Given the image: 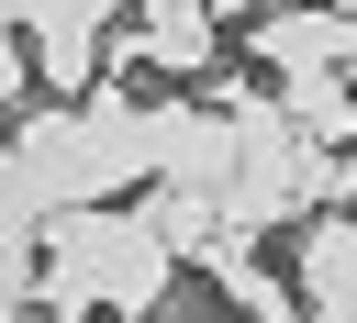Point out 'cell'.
<instances>
[{
    "label": "cell",
    "mask_w": 357,
    "mask_h": 323,
    "mask_svg": "<svg viewBox=\"0 0 357 323\" xmlns=\"http://www.w3.org/2000/svg\"><path fill=\"white\" fill-rule=\"evenodd\" d=\"M45 278H33V301L56 312V323H89V312H134V323H156L167 301H178V256H167V234L145 223V212H123V200H67V212H45Z\"/></svg>",
    "instance_id": "cell-1"
},
{
    "label": "cell",
    "mask_w": 357,
    "mask_h": 323,
    "mask_svg": "<svg viewBox=\"0 0 357 323\" xmlns=\"http://www.w3.org/2000/svg\"><path fill=\"white\" fill-rule=\"evenodd\" d=\"M11 167L45 189V212H67V200H123L156 156H145V100H134V78H89L78 100H45V111H22L11 123Z\"/></svg>",
    "instance_id": "cell-2"
},
{
    "label": "cell",
    "mask_w": 357,
    "mask_h": 323,
    "mask_svg": "<svg viewBox=\"0 0 357 323\" xmlns=\"http://www.w3.org/2000/svg\"><path fill=\"white\" fill-rule=\"evenodd\" d=\"M223 123H234V178H223V234H245V245H257L268 223H301V156H312V145L290 134V111H279L268 89H257V100H234Z\"/></svg>",
    "instance_id": "cell-3"
},
{
    "label": "cell",
    "mask_w": 357,
    "mask_h": 323,
    "mask_svg": "<svg viewBox=\"0 0 357 323\" xmlns=\"http://www.w3.org/2000/svg\"><path fill=\"white\" fill-rule=\"evenodd\" d=\"M245 56H257L268 78H301V67H346V78H357V11H335V0H290V11H268V0H257Z\"/></svg>",
    "instance_id": "cell-4"
},
{
    "label": "cell",
    "mask_w": 357,
    "mask_h": 323,
    "mask_svg": "<svg viewBox=\"0 0 357 323\" xmlns=\"http://www.w3.org/2000/svg\"><path fill=\"white\" fill-rule=\"evenodd\" d=\"M112 22H123V0H22L33 78H45L56 100H78V89L100 78V45H112Z\"/></svg>",
    "instance_id": "cell-5"
},
{
    "label": "cell",
    "mask_w": 357,
    "mask_h": 323,
    "mask_svg": "<svg viewBox=\"0 0 357 323\" xmlns=\"http://www.w3.org/2000/svg\"><path fill=\"white\" fill-rule=\"evenodd\" d=\"M123 11H134V45H145L156 78H201L223 56V11L212 0H123Z\"/></svg>",
    "instance_id": "cell-6"
},
{
    "label": "cell",
    "mask_w": 357,
    "mask_h": 323,
    "mask_svg": "<svg viewBox=\"0 0 357 323\" xmlns=\"http://www.w3.org/2000/svg\"><path fill=\"white\" fill-rule=\"evenodd\" d=\"M290 290H301V312H357V212H312L301 223Z\"/></svg>",
    "instance_id": "cell-7"
},
{
    "label": "cell",
    "mask_w": 357,
    "mask_h": 323,
    "mask_svg": "<svg viewBox=\"0 0 357 323\" xmlns=\"http://www.w3.org/2000/svg\"><path fill=\"white\" fill-rule=\"evenodd\" d=\"M268 100L290 111L301 145H357V78L346 67H301V78H268Z\"/></svg>",
    "instance_id": "cell-8"
},
{
    "label": "cell",
    "mask_w": 357,
    "mask_h": 323,
    "mask_svg": "<svg viewBox=\"0 0 357 323\" xmlns=\"http://www.w3.org/2000/svg\"><path fill=\"white\" fill-rule=\"evenodd\" d=\"M0 234H45V189L11 167V145H0Z\"/></svg>",
    "instance_id": "cell-9"
},
{
    "label": "cell",
    "mask_w": 357,
    "mask_h": 323,
    "mask_svg": "<svg viewBox=\"0 0 357 323\" xmlns=\"http://www.w3.org/2000/svg\"><path fill=\"white\" fill-rule=\"evenodd\" d=\"M22 78H33V56H22V22H11V11H0V111H11V100H22Z\"/></svg>",
    "instance_id": "cell-10"
},
{
    "label": "cell",
    "mask_w": 357,
    "mask_h": 323,
    "mask_svg": "<svg viewBox=\"0 0 357 323\" xmlns=\"http://www.w3.org/2000/svg\"><path fill=\"white\" fill-rule=\"evenodd\" d=\"M212 11H223V22H245V11H257V0H212Z\"/></svg>",
    "instance_id": "cell-11"
},
{
    "label": "cell",
    "mask_w": 357,
    "mask_h": 323,
    "mask_svg": "<svg viewBox=\"0 0 357 323\" xmlns=\"http://www.w3.org/2000/svg\"><path fill=\"white\" fill-rule=\"evenodd\" d=\"M301 323H357V312H301Z\"/></svg>",
    "instance_id": "cell-12"
},
{
    "label": "cell",
    "mask_w": 357,
    "mask_h": 323,
    "mask_svg": "<svg viewBox=\"0 0 357 323\" xmlns=\"http://www.w3.org/2000/svg\"><path fill=\"white\" fill-rule=\"evenodd\" d=\"M0 11H11V22H22V0H0Z\"/></svg>",
    "instance_id": "cell-13"
}]
</instances>
